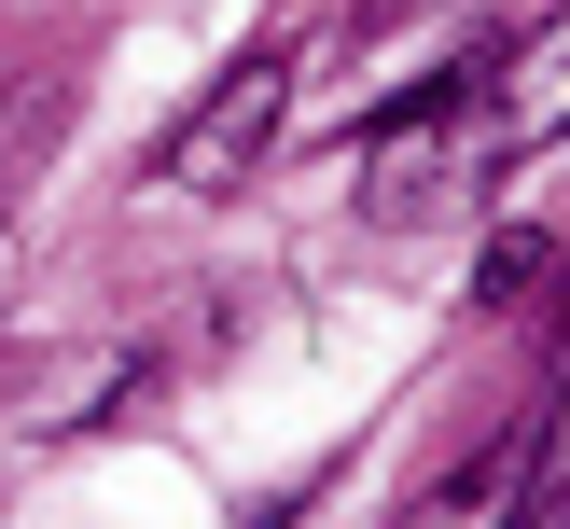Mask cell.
Listing matches in <instances>:
<instances>
[{
    "label": "cell",
    "mask_w": 570,
    "mask_h": 529,
    "mask_svg": "<svg viewBox=\"0 0 570 529\" xmlns=\"http://www.w3.org/2000/svg\"><path fill=\"white\" fill-rule=\"evenodd\" d=\"M56 126H70V84H14V98H0V209H14L28 167L56 154Z\"/></svg>",
    "instance_id": "4"
},
{
    "label": "cell",
    "mask_w": 570,
    "mask_h": 529,
    "mask_svg": "<svg viewBox=\"0 0 570 529\" xmlns=\"http://www.w3.org/2000/svg\"><path fill=\"white\" fill-rule=\"evenodd\" d=\"M473 111H488L501 154L557 139V126H570V14H543V28H515V42L473 56Z\"/></svg>",
    "instance_id": "2"
},
{
    "label": "cell",
    "mask_w": 570,
    "mask_h": 529,
    "mask_svg": "<svg viewBox=\"0 0 570 529\" xmlns=\"http://www.w3.org/2000/svg\"><path fill=\"white\" fill-rule=\"evenodd\" d=\"M529 473H543V418H515V432H488L460 473H432L404 529H501V516L529 501Z\"/></svg>",
    "instance_id": "3"
},
{
    "label": "cell",
    "mask_w": 570,
    "mask_h": 529,
    "mask_svg": "<svg viewBox=\"0 0 570 529\" xmlns=\"http://www.w3.org/2000/svg\"><path fill=\"white\" fill-rule=\"evenodd\" d=\"M529 278H543V237H501V251H488V306H515Z\"/></svg>",
    "instance_id": "5"
},
{
    "label": "cell",
    "mask_w": 570,
    "mask_h": 529,
    "mask_svg": "<svg viewBox=\"0 0 570 529\" xmlns=\"http://www.w3.org/2000/svg\"><path fill=\"white\" fill-rule=\"evenodd\" d=\"M501 529H570V473H529V501H515Z\"/></svg>",
    "instance_id": "6"
},
{
    "label": "cell",
    "mask_w": 570,
    "mask_h": 529,
    "mask_svg": "<svg viewBox=\"0 0 570 529\" xmlns=\"http://www.w3.org/2000/svg\"><path fill=\"white\" fill-rule=\"evenodd\" d=\"M278 126H293V56H237V70L195 98V126L167 139V182H181V195H237Z\"/></svg>",
    "instance_id": "1"
}]
</instances>
